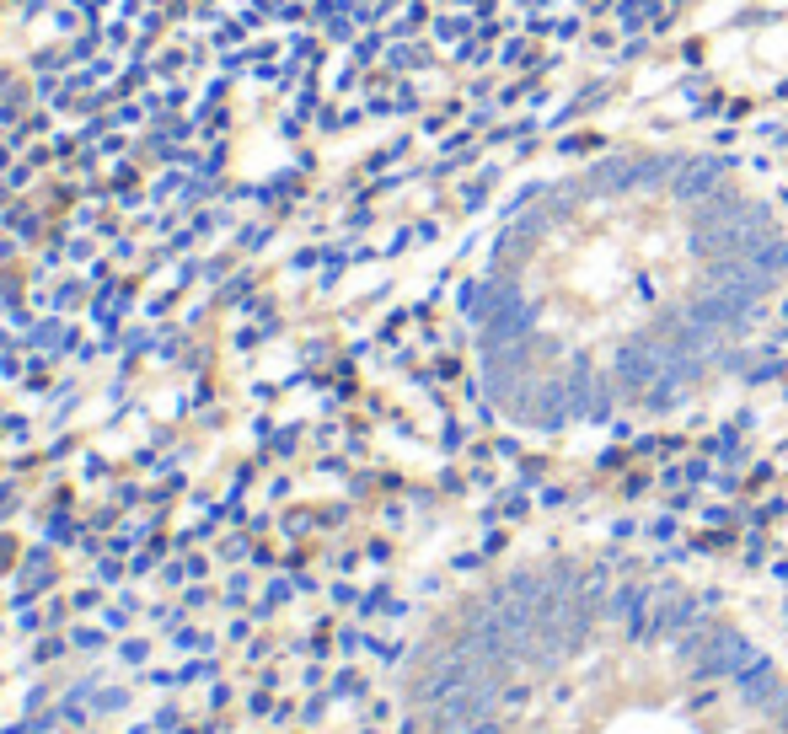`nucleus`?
I'll return each mask as SVG.
<instances>
[{
    "label": "nucleus",
    "mask_w": 788,
    "mask_h": 734,
    "mask_svg": "<svg viewBox=\"0 0 788 734\" xmlns=\"http://www.w3.org/2000/svg\"><path fill=\"white\" fill-rule=\"evenodd\" d=\"M784 268L773 209L692 150H612L553 177L499 236L483 349L531 418H590L698 381Z\"/></svg>",
    "instance_id": "f257e3e1"
}]
</instances>
